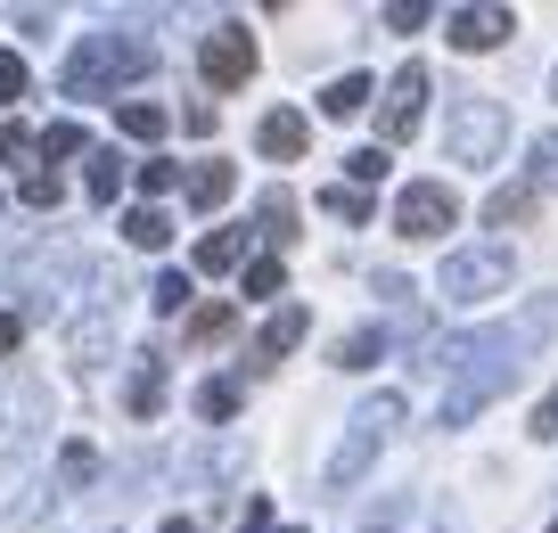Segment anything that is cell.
<instances>
[{
	"instance_id": "cell-11",
	"label": "cell",
	"mask_w": 558,
	"mask_h": 533,
	"mask_svg": "<svg viewBox=\"0 0 558 533\" xmlns=\"http://www.w3.org/2000/svg\"><path fill=\"white\" fill-rule=\"evenodd\" d=\"M230 190H239V172H230L222 156H214V165H197V172H190V206H197V214L230 206Z\"/></svg>"
},
{
	"instance_id": "cell-22",
	"label": "cell",
	"mask_w": 558,
	"mask_h": 533,
	"mask_svg": "<svg viewBox=\"0 0 558 533\" xmlns=\"http://www.w3.org/2000/svg\"><path fill=\"white\" fill-rule=\"evenodd\" d=\"M386 353V328H353L345 344H337V370H369Z\"/></svg>"
},
{
	"instance_id": "cell-35",
	"label": "cell",
	"mask_w": 558,
	"mask_h": 533,
	"mask_svg": "<svg viewBox=\"0 0 558 533\" xmlns=\"http://www.w3.org/2000/svg\"><path fill=\"white\" fill-rule=\"evenodd\" d=\"M17 344H25V320H17V312H0V362H9Z\"/></svg>"
},
{
	"instance_id": "cell-36",
	"label": "cell",
	"mask_w": 558,
	"mask_h": 533,
	"mask_svg": "<svg viewBox=\"0 0 558 533\" xmlns=\"http://www.w3.org/2000/svg\"><path fill=\"white\" fill-rule=\"evenodd\" d=\"M239 533H271V500H246V517H239Z\"/></svg>"
},
{
	"instance_id": "cell-24",
	"label": "cell",
	"mask_w": 558,
	"mask_h": 533,
	"mask_svg": "<svg viewBox=\"0 0 558 533\" xmlns=\"http://www.w3.org/2000/svg\"><path fill=\"white\" fill-rule=\"evenodd\" d=\"M25 90H34V74H25V58H17V50H0V107H17Z\"/></svg>"
},
{
	"instance_id": "cell-20",
	"label": "cell",
	"mask_w": 558,
	"mask_h": 533,
	"mask_svg": "<svg viewBox=\"0 0 558 533\" xmlns=\"http://www.w3.org/2000/svg\"><path fill=\"white\" fill-rule=\"evenodd\" d=\"M525 214H534V190H493V197H485V222H493V230H518Z\"/></svg>"
},
{
	"instance_id": "cell-31",
	"label": "cell",
	"mask_w": 558,
	"mask_h": 533,
	"mask_svg": "<svg viewBox=\"0 0 558 533\" xmlns=\"http://www.w3.org/2000/svg\"><path fill=\"white\" fill-rule=\"evenodd\" d=\"M41 156H83V123H50V132H41Z\"/></svg>"
},
{
	"instance_id": "cell-7",
	"label": "cell",
	"mask_w": 558,
	"mask_h": 533,
	"mask_svg": "<svg viewBox=\"0 0 558 533\" xmlns=\"http://www.w3.org/2000/svg\"><path fill=\"white\" fill-rule=\"evenodd\" d=\"M418 116H427V66H395V83H386V140H411Z\"/></svg>"
},
{
	"instance_id": "cell-1",
	"label": "cell",
	"mask_w": 558,
	"mask_h": 533,
	"mask_svg": "<svg viewBox=\"0 0 558 533\" xmlns=\"http://www.w3.org/2000/svg\"><path fill=\"white\" fill-rule=\"evenodd\" d=\"M148 66H157L148 34H83V50L66 58V99H107V90L140 83Z\"/></svg>"
},
{
	"instance_id": "cell-10",
	"label": "cell",
	"mask_w": 558,
	"mask_h": 533,
	"mask_svg": "<svg viewBox=\"0 0 558 533\" xmlns=\"http://www.w3.org/2000/svg\"><path fill=\"white\" fill-rule=\"evenodd\" d=\"M304 328H313V312H304V304H279L271 320H263V337H255V370L288 362V353H296V344H304Z\"/></svg>"
},
{
	"instance_id": "cell-9",
	"label": "cell",
	"mask_w": 558,
	"mask_h": 533,
	"mask_svg": "<svg viewBox=\"0 0 558 533\" xmlns=\"http://www.w3.org/2000/svg\"><path fill=\"white\" fill-rule=\"evenodd\" d=\"M304 140H313V123H304L296 107H271V116L255 123V148L271 156V165H296V156H304Z\"/></svg>"
},
{
	"instance_id": "cell-32",
	"label": "cell",
	"mask_w": 558,
	"mask_h": 533,
	"mask_svg": "<svg viewBox=\"0 0 558 533\" xmlns=\"http://www.w3.org/2000/svg\"><path fill=\"white\" fill-rule=\"evenodd\" d=\"M320 206H329L337 222H369V197H362V190H329V197H320Z\"/></svg>"
},
{
	"instance_id": "cell-23",
	"label": "cell",
	"mask_w": 558,
	"mask_h": 533,
	"mask_svg": "<svg viewBox=\"0 0 558 533\" xmlns=\"http://www.w3.org/2000/svg\"><path fill=\"white\" fill-rule=\"evenodd\" d=\"M246 295H288V263L255 255V263H246Z\"/></svg>"
},
{
	"instance_id": "cell-3",
	"label": "cell",
	"mask_w": 558,
	"mask_h": 533,
	"mask_svg": "<svg viewBox=\"0 0 558 533\" xmlns=\"http://www.w3.org/2000/svg\"><path fill=\"white\" fill-rule=\"evenodd\" d=\"M501 148H509V107L485 99V90L452 99V116H444V156H452V165H493Z\"/></svg>"
},
{
	"instance_id": "cell-2",
	"label": "cell",
	"mask_w": 558,
	"mask_h": 533,
	"mask_svg": "<svg viewBox=\"0 0 558 533\" xmlns=\"http://www.w3.org/2000/svg\"><path fill=\"white\" fill-rule=\"evenodd\" d=\"M402 427V395H369L362 411L345 419V444L329 451V493H345V484H362V468L386 451V435Z\"/></svg>"
},
{
	"instance_id": "cell-21",
	"label": "cell",
	"mask_w": 558,
	"mask_h": 533,
	"mask_svg": "<svg viewBox=\"0 0 558 533\" xmlns=\"http://www.w3.org/2000/svg\"><path fill=\"white\" fill-rule=\"evenodd\" d=\"M230 328H239V312H230V304H197L190 312V344H222Z\"/></svg>"
},
{
	"instance_id": "cell-6",
	"label": "cell",
	"mask_w": 558,
	"mask_h": 533,
	"mask_svg": "<svg viewBox=\"0 0 558 533\" xmlns=\"http://www.w3.org/2000/svg\"><path fill=\"white\" fill-rule=\"evenodd\" d=\"M197 74H206L214 90H239L246 74H255V34H246V25H222V34H206V50H197Z\"/></svg>"
},
{
	"instance_id": "cell-13",
	"label": "cell",
	"mask_w": 558,
	"mask_h": 533,
	"mask_svg": "<svg viewBox=\"0 0 558 533\" xmlns=\"http://www.w3.org/2000/svg\"><path fill=\"white\" fill-rule=\"evenodd\" d=\"M165 123H173V116H165L157 99H123V107H116V132H123V140H165Z\"/></svg>"
},
{
	"instance_id": "cell-12",
	"label": "cell",
	"mask_w": 558,
	"mask_h": 533,
	"mask_svg": "<svg viewBox=\"0 0 558 533\" xmlns=\"http://www.w3.org/2000/svg\"><path fill=\"white\" fill-rule=\"evenodd\" d=\"M83 190H90V206H116V197H123V156H116V148H90Z\"/></svg>"
},
{
	"instance_id": "cell-4",
	"label": "cell",
	"mask_w": 558,
	"mask_h": 533,
	"mask_svg": "<svg viewBox=\"0 0 558 533\" xmlns=\"http://www.w3.org/2000/svg\"><path fill=\"white\" fill-rule=\"evenodd\" d=\"M436 295L444 304H493V295H509V246H452L436 271Z\"/></svg>"
},
{
	"instance_id": "cell-8",
	"label": "cell",
	"mask_w": 558,
	"mask_h": 533,
	"mask_svg": "<svg viewBox=\"0 0 558 533\" xmlns=\"http://www.w3.org/2000/svg\"><path fill=\"white\" fill-rule=\"evenodd\" d=\"M509 34H518L509 9H452V17H444V41H452V50H501Z\"/></svg>"
},
{
	"instance_id": "cell-30",
	"label": "cell",
	"mask_w": 558,
	"mask_h": 533,
	"mask_svg": "<svg viewBox=\"0 0 558 533\" xmlns=\"http://www.w3.org/2000/svg\"><path fill=\"white\" fill-rule=\"evenodd\" d=\"M34 148H41V140L25 132V123H0V165H25Z\"/></svg>"
},
{
	"instance_id": "cell-27",
	"label": "cell",
	"mask_w": 558,
	"mask_h": 533,
	"mask_svg": "<svg viewBox=\"0 0 558 533\" xmlns=\"http://www.w3.org/2000/svg\"><path fill=\"white\" fill-rule=\"evenodd\" d=\"M345 172H353V190H369V181H386V148H353V156H345Z\"/></svg>"
},
{
	"instance_id": "cell-34",
	"label": "cell",
	"mask_w": 558,
	"mask_h": 533,
	"mask_svg": "<svg viewBox=\"0 0 558 533\" xmlns=\"http://www.w3.org/2000/svg\"><path fill=\"white\" fill-rule=\"evenodd\" d=\"M418 25H427V9H418V0H395V9H386V34H418Z\"/></svg>"
},
{
	"instance_id": "cell-33",
	"label": "cell",
	"mask_w": 558,
	"mask_h": 533,
	"mask_svg": "<svg viewBox=\"0 0 558 533\" xmlns=\"http://www.w3.org/2000/svg\"><path fill=\"white\" fill-rule=\"evenodd\" d=\"M173 181H181V165H165V156H148V165H140V190H148V197H165Z\"/></svg>"
},
{
	"instance_id": "cell-18",
	"label": "cell",
	"mask_w": 558,
	"mask_h": 533,
	"mask_svg": "<svg viewBox=\"0 0 558 533\" xmlns=\"http://www.w3.org/2000/svg\"><path fill=\"white\" fill-rule=\"evenodd\" d=\"M255 222H263V239H271V246H288V239H296V197L271 190V197L255 206Z\"/></svg>"
},
{
	"instance_id": "cell-26",
	"label": "cell",
	"mask_w": 558,
	"mask_h": 533,
	"mask_svg": "<svg viewBox=\"0 0 558 533\" xmlns=\"http://www.w3.org/2000/svg\"><path fill=\"white\" fill-rule=\"evenodd\" d=\"M148 304H157V312H181V304H190V271H157Z\"/></svg>"
},
{
	"instance_id": "cell-19",
	"label": "cell",
	"mask_w": 558,
	"mask_h": 533,
	"mask_svg": "<svg viewBox=\"0 0 558 533\" xmlns=\"http://www.w3.org/2000/svg\"><path fill=\"white\" fill-rule=\"evenodd\" d=\"M197 419H206V427L239 419V386H230V378H206V386H197Z\"/></svg>"
},
{
	"instance_id": "cell-14",
	"label": "cell",
	"mask_w": 558,
	"mask_h": 533,
	"mask_svg": "<svg viewBox=\"0 0 558 533\" xmlns=\"http://www.w3.org/2000/svg\"><path fill=\"white\" fill-rule=\"evenodd\" d=\"M123 239H132L140 255H157V246L173 239V222H165V206H132V214H123Z\"/></svg>"
},
{
	"instance_id": "cell-16",
	"label": "cell",
	"mask_w": 558,
	"mask_h": 533,
	"mask_svg": "<svg viewBox=\"0 0 558 533\" xmlns=\"http://www.w3.org/2000/svg\"><path fill=\"white\" fill-rule=\"evenodd\" d=\"M123 411H132V419H157V411H165V370H157V362L132 370V386H123Z\"/></svg>"
},
{
	"instance_id": "cell-37",
	"label": "cell",
	"mask_w": 558,
	"mask_h": 533,
	"mask_svg": "<svg viewBox=\"0 0 558 533\" xmlns=\"http://www.w3.org/2000/svg\"><path fill=\"white\" fill-rule=\"evenodd\" d=\"M534 435H558V395H542V402H534Z\"/></svg>"
},
{
	"instance_id": "cell-5",
	"label": "cell",
	"mask_w": 558,
	"mask_h": 533,
	"mask_svg": "<svg viewBox=\"0 0 558 533\" xmlns=\"http://www.w3.org/2000/svg\"><path fill=\"white\" fill-rule=\"evenodd\" d=\"M452 222H460V197L444 190V181H411V190L395 197V230L402 239H444Z\"/></svg>"
},
{
	"instance_id": "cell-38",
	"label": "cell",
	"mask_w": 558,
	"mask_h": 533,
	"mask_svg": "<svg viewBox=\"0 0 558 533\" xmlns=\"http://www.w3.org/2000/svg\"><path fill=\"white\" fill-rule=\"evenodd\" d=\"M165 533H206V525H190V517H165Z\"/></svg>"
},
{
	"instance_id": "cell-17",
	"label": "cell",
	"mask_w": 558,
	"mask_h": 533,
	"mask_svg": "<svg viewBox=\"0 0 558 533\" xmlns=\"http://www.w3.org/2000/svg\"><path fill=\"white\" fill-rule=\"evenodd\" d=\"M362 107H369V74H337V83L320 90V116H337V123L362 116Z\"/></svg>"
},
{
	"instance_id": "cell-29",
	"label": "cell",
	"mask_w": 558,
	"mask_h": 533,
	"mask_svg": "<svg viewBox=\"0 0 558 533\" xmlns=\"http://www.w3.org/2000/svg\"><path fill=\"white\" fill-rule=\"evenodd\" d=\"M534 190H558V132L534 140Z\"/></svg>"
},
{
	"instance_id": "cell-25",
	"label": "cell",
	"mask_w": 558,
	"mask_h": 533,
	"mask_svg": "<svg viewBox=\"0 0 558 533\" xmlns=\"http://www.w3.org/2000/svg\"><path fill=\"white\" fill-rule=\"evenodd\" d=\"M17 197H25L34 214H50L58 197H66V181H58V172H25V190H17Z\"/></svg>"
},
{
	"instance_id": "cell-40",
	"label": "cell",
	"mask_w": 558,
	"mask_h": 533,
	"mask_svg": "<svg viewBox=\"0 0 558 533\" xmlns=\"http://www.w3.org/2000/svg\"><path fill=\"white\" fill-rule=\"evenodd\" d=\"M550 533H558V525H550Z\"/></svg>"
},
{
	"instance_id": "cell-28",
	"label": "cell",
	"mask_w": 558,
	"mask_h": 533,
	"mask_svg": "<svg viewBox=\"0 0 558 533\" xmlns=\"http://www.w3.org/2000/svg\"><path fill=\"white\" fill-rule=\"evenodd\" d=\"M58 476H66V484H90V476H99V451H90V444H66V460H58Z\"/></svg>"
},
{
	"instance_id": "cell-15",
	"label": "cell",
	"mask_w": 558,
	"mask_h": 533,
	"mask_svg": "<svg viewBox=\"0 0 558 533\" xmlns=\"http://www.w3.org/2000/svg\"><path fill=\"white\" fill-rule=\"evenodd\" d=\"M239 255H246V230H206L197 239V271H239Z\"/></svg>"
},
{
	"instance_id": "cell-39",
	"label": "cell",
	"mask_w": 558,
	"mask_h": 533,
	"mask_svg": "<svg viewBox=\"0 0 558 533\" xmlns=\"http://www.w3.org/2000/svg\"><path fill=\"white\" fill-rule=\"evenodd\" d=\"M279 533H296V525H279Z\"/></svg>"
}]
</instances>
